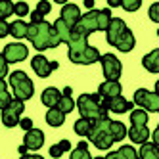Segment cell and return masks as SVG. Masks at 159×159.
<instances>
[{
    "label": "cell",
    "mask_w": 159,
    "mask_h": 159,
    "mask_svg": "<svg viewBox=\"0 0 159 159\" xmlns=\"http://www.w3.org/2000/svg\"><path fill=\"white\" fill-rule=\"evenodd\" d=\"M17 152H19L21 155H27V152H29V150H27V146H19V148H17Z\"/></svg>",
    "instance_id": "cell-44"
},
{
    "label": "cell",
    "mask_w": 159,
    "mask_h": 159,
    "mask_svg": "<svg viewBox=\"0 0 159 159\" xmlns=\"http://www.w3.org/2000/svg\"><path fill=\"white\" fill-rule=\"evenodd\" d=\"M14 14L23 17V16H31L29 14V4L27 2H16V8H14Z\"/></svg>",
    "instance_id": "cell-33"
},
{
    "label": "cell",
    "mask_w": 159,
    "mask_h": 159,
    "mask_svg": "<svg viewBox=\"0 0 159 159\" xmlns=\"http://www.w3.org/2000/svg\"><path fill=\"white\" fill-rule=\"evenodd\" d=\"M16 4H12L10 0H0V19H6L8 16L14 14Z\"/></svg>",
    "instance_id": "cell-31"
},
{
    "label": "cell",
    "mask_w": 159,
    "mask_h": 159,
    "mask_svg": "<svg viewBox=\"0 0 159 159\" xmlns=\"http://www.w3.org/2000/svg\"><path fill=\"white\" fill-rule=\"evenodd\" d=\"M123 88H121V83L119 81H104L100 86H98V94L104 98V100H111V98H117L121 96Z\"/></svg>",
    "instance_id": "cell-16"
},
{
    "label": "cell",
    "mask_w": 159,
    "mask_h": 159,
    "mask_svg": "<svg viewBox=\"0 0 159 159\" xmlns=\"http://www.w3.org/2000/svg\"><path fill=\"white\" fill-rule=\"evenodd\" d=\"M125 136H129V130L121 121H113L109 117H104V119L94 121V129L90 132L88 140L98 150H109L113 144L121 142Z\"/></svg>",
    "instance_id": "cell-1"
},
{
    "label": "cell",
    "mask_w": 159,
    "mask_h": 159,
    "mask_svg": "<svg viewBox=\"0 0 159 159\" xmlns=\"http://www.w3.org/2000/svg\"><path fill=\"white\" fill-rule=\"evenodd\" d=\"M0 56H2L8 63H19V61L27 60L29 48L25 46V44H21V42H12V44H6Z\"/></svg>",
    "instance_id": "cell-10"
},
{
    "label": "cell",
    "mask_w": 159,
    "mask_h": 159,
    "mask_svg": "<svg viewBox=\"0 0 159 159\" xmlns=\"http://www.w3.org/2000/svg\"><path fill=\"white\" fill-rule=\"evenodd\" d=\"M148 16H150L152 21H155V23H159V2L152 4L150 10H148Z\"/></svg>",
    "instance_id": "cell-34"
},
{
    "label": "cell",
    "mask_w": 159,
    "mask_h": 159,
    "mask_svg": "<svg viewBox=\"0 0 159 159\" xmlns=\"http://www.w3.org/2000/svg\"><path fill=\"white\" fill-rule=\"evenodd\" d=\"M31 67H33V71H35L40 79H46V77H50L52 71L58 69L60 63H58V61H50V60H46L42 54H37L35 58L31 60Z\"/></svg>",
    "instance_id": "cell-11"
},
{
    "label": "cell",
    "mask_w": 159,
    "mask_h": 159,
    "mask_svg": "<svg viewBox=\"0 0 159 159\" xmlns=\"http://www.w3.org/2000/svg\"><path fill=\"white\" fill-rule=\"evenodd\" d=\"M0 75H2V81H4L6 77H10L8 75V61L2 58V56H0Z\"/></svg>",
    "instance_id": "cell-39"
},
{
    "label": "cell",
    "mask_w": 159,
    "mask_h": 159,
    "mask_svg": "<svg viewBox=\"0 0 159 159\" xmlns=\"http://www.w3.org/2000/svg\"><path fill=\"white\" fill-rule=\"evenodd\" d=\"M106 39L109 46H115L121 52H130L136 44V39L132 35V31L127 27V23L121 17H113L109 29L106 31Z\"/></svg>",
    "instance_id": "cell-3"
},
{
    "label": "cell",
    "mask_w": 159,
    "mask_h": 159,
    "mask_svg": "<svg viewBox=\"0 0 159 159\" xmlns=\"http://www.w3.org/2000/svg\"><path fill=\"white\" fill-rule=\"evenodd\" d=\"M23 146H27V150H31V152L40 150V148L44 146V132L40 129H33V130L25 132Z\"/></svg>",
    "instance_id": "cell-15"
},
{
    "label": "cell",
    "mask_w": 159,
    "mask_h": 159,
    "mask_svg": "<svg viewBox=\"0 0 159 159\" xmlns=\"http://www.w3.org/2000/svg\"><path fill=\"white\" fill-rule=\"evenodd\" d=\"M157 37H159V29H157Z\"/></svg>",
    "instance_id": "cell-48"
},
{
    "label": "cell",
    "mask_w": 159,
    "mask_h": 159,
    "mask_svg": "<svg viewBox=\"0 0 159 159\" xmlns=\"http://www.w3.org/2000/svg\"><path fill=\"white\" fill-rule=\"evenodd\" d=\"M69 159H94L92 155H90V152H88V142H79L77 144V148L71 152V157Z\"/></svg>",
    "instance_id": "cell-27"
},
{
    "label": "cell",
    "mask_w": 159,
    "mask_h": 159,
    "mask_svg": "<svg viewBox=\"0 0 159 159\" xmlns=\"http://www.w3.org/2000/svg\"><path fill=\"white\" fill-rule=\"evenodd\" d=\"M150 129L148 127H130L129 129V138L136 144H146L150 140Z\"/></svg>",
    "instance_id": "cell-20"
},
{
    "label": "cell",
    "mask_w": 159,
    "mask_h": 159,
    "mask_svg": "<svg viewBox=\"0 0 159 159\" xmlns=\"http://www.w3.org/2000/svg\"><path fill=\"white\" fill-rule=\"evenodd\" d=\"M75 106H77V104H75V100H73L71 96H65V94H63V96H61V100H60V104L56 106V107H58L60 111H63L65 115H67L69 111H73V109H75Z\"/></svg>",
    "instance_id": "cell-30"
},
{
    "label": "cell",
    "mask_w": 159,
    "mask_h": 159,
    "mask_svg": "<svg viewBox=\"0 0 159 159\" xmlns=\"http://www.w3.org/2000/svg\"><path fill=\"white\" fill-rule=\"evenodd\" d=\"M19 127L23 129L25 132H29V130H33V129H35V127H33V121H31L29 117H23V119H21V123H19Z\"/></svg>",
    "instance_id": "cell-38"
},
{
    "label": "cell",
    "mask_w": 159,
    "mask_h": 159,
    "mask_svg": "<svg viewBox=\"0 0 159 159\" xmlns=\"http://www.w3.org/2000/svg\"><path fill=\"white\" fill-rule=\"evenodd\" d=\"M140 157L142 159H159V148L153 142H146L140 148Z\"/></svg>",
    "instance_id": "cell-26"
},
{
    "label": "cell",
    "mask_w": 159,
    "mask_h": 159,
    "mask_svg": "<svg viewBox=\"0 0 159 159\" xmlns=\"http://www.w3.org/2000/svg\"><path fill=\"white\" fill-rule=\"evenodd\" d=\"M77 109L81 113V117L90 119V121H98L107 117V109L104 107V98L98 92L96 94H81L77 98Z\"/></svg>",
    "instance_id": "cell-5"
},
{
    "label": "cell",
    "mask_w": 159,
    "mask_h": 159,
    "mask_svg": "<svg viewBox=\"0 0 159 159\" xmlns=\"http://www.w3.org/2000/svg\"><path fill=\"white\" fill-rule=\"evenodd\" d=\"M8 86H10V84H8L6 81L0 83V107H2V109H6V107L14 102V96L8 92Z\"/></svg>",
    "instance_id": "cell-29"
},
{
    "label": "cell",
    "mask_w": 159,
    "mask_h": 159,
    "mask_svg": "<svg viewBox=\"0 0 159 159\" xmlns=\"http://www.w3.org/2000/svg\"><path fill=\"white\" fill-rule=\"evenodd\" d=\"M54 29L58 31V35H60L61 42H65V44L69 42V39H71V35H73V29H71L69 25H67L61 17H58V19L54 21Z\"/></svg>",
    "instance_id": "cell-23"
},
{
    "label": "cell",
    "mask_w": 159,
    "mask_h": 159,
    "mask_svg": "<svg viewBox=\"0 0 159 159\" xmlns=\"http://www.w3.org/2000/svg\"><path fill=\"white\" fill-rule=\"evenodd\" d=\"M140 6H142V0H123V4H121L125 12H136Z\"/></svg>",
    "instance_id": "cell-32"
},
{
    "label": "cell",
    "mask_w": 159,
    "mask_h": 159,
    "mask_svg": "<svg viewBox=\"0 0 159 159\" xmlns=\"http://www.w3.org/2000/svg\"><path fill=\"white\" fill-rule=\"evenodd\" d=\"M29 19H31V23L33 25H39V23H44V14H40L39 10H35V12H31V16H29Z\"/></svg>",
    "instance_id": "cell-35"
},
{
    "label": "cell",
    "mask_w": 159,
    "mask_h": 159,
    "mask_svg": "<svg viewBox=\"0 0 159 159\" xmlns=\"http://www.w3.org/2000/svg\"><path fill=\"white\" fill-rule=\"evenodd\" d=\"M134 106H138L146 111H152V113H159V94L150 92L146 88H138L134 92Z\"/></svg>",
    "instance_id": "cell-7"
},
{
    "label": "cell",
    "mask_w": 159,
    "mask_h": 159,
    "mask_svg": "<svg viewBox=\"0 0 159 159\" xmlns=\"http://www.w3.org/2000/svg\"><path fill=\"white\" fill-rule=\"evenodd\" d=\"M130 125L132 127H146L148 125V111L142 107H136L130 111Z\"/></svg>",
    "instance_id": "cell-25"
},
{
    "label": "cell",
    "mask_w": 159,
    "mask_h": 159,
    "mask_svg": "<svg viewBox=\"0 0 159 159\" xmlns=\"http://www.w3.org/2000/svg\"><path fill=\"white\" fill-rule=\"evenodd\" d=\"M8 84H10V88H12V92H14V98L21 100V102L31 100L33 94H35V84H33V81L29 79V75L25 71L10 73Z\"/></svg>",
    "instance_id": "cell-6"
},
{
    "label": "cell",
    "mask_w": 159,
    "mask_h": 159,
    "mask_svg": "<svg viewBox=\"0 0 159 159\" xmlns=\"http://www.w3.org/2000/svg\"><path fill=\"white\" fill-rule=\"evenodd\" d=\"M10 35V23L6 19H0V39H4Z\"/></svg>",
    "instance_id": "cell-37"
},
{
    "label": "cell",
    "mask_w": 159,
    "mask_h": 159,
    "mask_svg": "<svg viewBox=\"0 0 159 159\" xmlns=\"http://www.w3.org/2000/svg\"><path fill=\"white\" fill-rule=\"evenodd\" d=\"M69 60H71L73 63H81V65H92V63H96V61H100V60H102V54L98 52V48H94V46H88V48H86V50H83V52L71 54V56H69Z\"/></svg>",
    "instance_id": "cell-12"
},
{
    "label": "cell",
    "mask_w": 159,
    "mask_h": 159,
    "mask_svg": "<svg viewBox=\"0 0 159 159\" xmlns=\"http://www.w3.org/2000/svg\"><path fill=\"white\" fill-rule=\"evenodd\" d=\"M71 92H73L71 86H65V88H63V94H65V96H71Z\"/></svg>",
    "instance_id": "cell-45"
},
{
    "label": "cell",
    "mask_w": 159,
    "mask_h": 159,
    "mask_svg": "<svg viewBox=\"0 0 159 159\" xmlns=\"http://www.w3.org/2000/svg\"><path fill=\"white\" fill-rule=\"evenodd\" d=\"M37 10H39L40 14H44V16H46V14H50L52 4H50V2H46V0H40V2L37 4Z\"/></svg>",
    "instance_id": "cell-36"
},
{
    "label": "cell",
    "mask_w": 159,
    "mask_h": 159,
    "mask_svg": "<svg viewBox=\"0 0 159 159\" xmlns=\"http://www.w3.org/2000/svg\"><path fill=\"white\" fill-rule=\"evenodd\" d=\"M19 159H44V157H42V155H37V153H33V155L27 153V155H21Z\"/></svg>",
    "instance_id": "cell-41"
},
{
    "label": "cell",
    "mask_w": 159,
    "mask_h": 159,
    "mask_svg": "<svg viewBox=\"0 0 159 159\" xmlns=\"http://www.w3.org/2000/svg\"><path fill=\"white\" fill-rule=\"evenodd\" d=\"M67 25H69L71 29H75L79 25V21H81L83 14H81V10H79L77 4H63L61 6V16H60Z\"/></svg>",
    "instance_id": "cell-13"
},
{
    "label": "cell",
    "mask_w": 159,
    "mask_h": 159,
    "mask_svg": "<svg viewBox=\"0 0 159 159\" xmlns=\"http://www.w3.org/2000/svg\"><path fill=\"white\" fill-rule=\"evenodd\" d=\"M25 111V102H21L17 98H14V102L10 104L6 109H2V123L4 127H17L21 123V113Z\"/></svg>",
    "instance_id": "cell-9"
},
{
    "label": "cell",
    "mask_w": 159,
    "mask_h": 159,
    "mask_svg": "<svg viewBox=\"0 0 159 159\" xmlns=\"http://www.w3.org/2000/svg\"><path fill=\"white\" fill-rule=\"evenodd\" d=\"M111 19H113V16H111L109 8L92 10V12H86L81 17V21H79V25L75 27V31H79L84 37L92 35V33H96V31H107Z\"/></svg>",
    "instance_id": "cell-4"
},
{
    "label": "cell",
    "mask_w": 159,
    "mask_h": 159,
    "mask_svg": "<svg viewBox=\"0 0 159 159\" xmlns=\"http://www.w3.org/2000/svg\"><path fill=\"white\" fill-rule=\"evenodd\" d=\"M61 96H63V94H60V90L56 88V86H48V88H44V90H42V94H40V102H42V104L46 106V107H50V109H52V107H56V106L60 104Z\"/></svg>",
    "instance_id": "cell-17"
},
{
    "label": "cell",
    "mask_w": 159,
    "mask_h": 159,
    "mask_svg": "<svg viewBox=\"0 0 159 159\" xmlns=\"http://www.w3.org/2000/svg\"><path fill=\"white\" fill-rule=\"evenodd\" d=\"M104 107L111 113H127V111H132L134 102H129L123 96H117V98H111V100H104Z\"/></svg>",
    "instance_id": "cell-14"
},
{
    "label": "cell",
    "mask_w": 159,
    "mask_h": 159,
    "mask_svg": "<svg viewBox=\"0 0 159 159\" xmlns=\"http://www.w3.org/2000/svg\"><path fill=\"white\" fill-rule=\"evenodd\" d=\"M106 159H142L140 152H136L132 146H121L117 152H109Z\"/></svg>",
    "instance_id": "cell-18"
},
{
    "label": "cell",
    "mask_w": 159,
    "mask_h": 159,
    "mask_svg": "<svg viewBox=\"0 0 159 159\" xmlns=\"http://www.w3.org/2000/svg\"><path fill=\"white\" fill-rule=\"evenodd\" d=\"M69 150H71V142H69V140H61V142L54 144V146L50 148V155H52L54 159H60L65 152H69Z\"/></svg>",
    "instance_id": "cell-28"
},
{
    "label": "cell",
    "mask_w": 159,
    "mask_h": 159,
    "mask_svg": "<svg viewBox=\"0 0 159 159\" xmlns=\"http://www.w3.org/2000/svg\"><path fill=\"white\" fill-rule=\"evenodd\" d=\"M29 25L31 23H25L23 19H16L14 23H10V35L16 37V39H27V35H29Z\"/></svg>",
    "instance_id": "cell-21"
},
{
    "label": "cell",
    "mask_w": 159,
    "mask_h": 159,
    "mask_svg": "<svg viewBox=\"0 0 159 159\" xmlns=\"http://www.w3.org/2000/svg\"><path fill=\"white\" fill-rule=\"evenodd\" d=\"M107 4H109V8H117V6H121V4H123V0H109Z\"/></svg>",
    "instance_id": "cell-42"
},
{
    "label": "cell",
    "mask_w": 159,
    "mask_h": 159,
    "mask_svg": "<svg viewBox=\"0 0 159 159\" xmlns=\"http://www.w3.org/2000/svg\"><path fill=\"white\" fill-rule=\"evenodd\" d=\"M100 63H102V71H104L106 81H119V77L123 73V65L115 54H104Z\"/></svg>",
    "instance_id": "cell-8"
},
{
    "label": "cell",
    "mask_w": 159,
    "mask_h": 159,
    "mask_svg": "<svg viewBox=\"0 0 159 159\" xmlns=\"http://www.w3.org/2000/svg\"><path fill=\"white\" fill-rule=\"evenodd\" d=\"M92 129H94V121L84 119V117L77 119L75 125H73V130H75V134H79V136H90Z\"/></svg>",
    "instance_id": "cell-22"
},
{
    "label": "cell",
    "mask_w": 159,
    "mask_h": 159,
    "mask_svg": "<svg viewBox=\"0 0 159 159\" xmlns=\"http://www.w3.org/2000/svg\"><path fill=\"white\" fill-rule=\"evenodd\" d=\"M94 159H106V157H94Z\"/></svg>",
    "instance_id": "cell-47"
},
{
    "label": "cell",
    "mask_w": 159,
    "mask_h": 159,
    "mask_svg": "<svg viewBox=\"0 0 159 159\" xmlns=\"http://www.w3.org/2000/svg\"><path fill=\"white\" fill-rule=\"evenodd\" d=\"M27 39L31 40L35 50H48V48H56L61 44V39L58 35V31L54 29V23H39V25H29V35Z\"/></svg>",
    "instance_id": "cell-2"
},
{
    "label": "cell",
    "mask_w": 159,
    "mask_h": 159,
    "mask_svg": "<svg viewBox=\"0 0 159 159\" xmlns=\"http://www.w3.org/2000/svg\"><path fill=\"white\" fill-rule=\"evenodd\" d=\"M84 6L88 8V12H92L94 10V0H84Z\"/></svg>",
    "instance_id": "cell-43"
},
{
    "label": "cell",
    "mask_w": 159,
    "mask_h": 159,
    "mask_svg": "<svg viewBox=\"0 0 159 159\" xmlns=\"http://www.w3.org/2000/svg\"><path fill=\"white\" fill-rule=\"evenodd\" d=\"M155 92L159 94V81H155Z\"/></svg>",
    "instance_id": "cell-46"
},
{
    "label": "cell",
    "mask_w": 159,
    "mask_h": 159,
    "mask_svg": "<svg viewBox=\"0 0 159 159\" xmlns=\"http://www.w3.org/2000/svg\"><path fill=\"white\" fill-rule=\"evenodd\" d=\"M142 65L150 73H159V48L152 50L150 54H146L142 58Z\"/></svg>",
    "instance_id": "cell-19"
},
{
    "label": "cell",
    "mask_w": 159,
    "mask_h": 159,
    "mask_svg": "<svg viewBox=\"0 0 159 159\" xmlns=\"http://www.w3.org/2000/svg\"><path fill=\"white\" fill-rule=\"evenodd\" d=\"M46 123L50 125V127H61V125L65 123V113L60 111L58 107H52L46 111Z\"/></svg>",
    "instance_id": "cell-24"
},
{
    "label": "cell",
    "mask_w": 159,
    "mask_h": 159,
    "mask_svg": "<svg viewBox=\"0 0 159 159\" xmlns=\"http://www.w3.org/2000/svg\"><path fill=\"white\" fill-rule=\"evenodd\" d=\"M152 142L159 148V125H157V127H155V130L152 132Z\"/></svg>",
    "instance_id": "cell-40"
}]
</instances>
